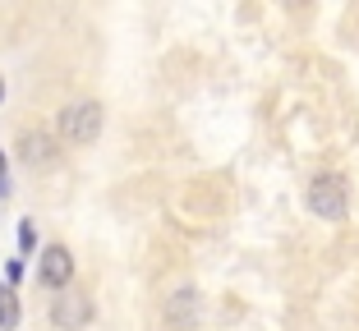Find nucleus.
<instances>
[{
	"mask_svg": "<svg viewBox=\"0 0 359 331\" xmlns=\"http://www.w3.org/2000/svg\"><path fill=\"white\" fill-rule=\"evenodd\" d=\"M60 134L69 143H79V148L97 143V134H102V106H97V101H74V106H65L60 111Z\"/></svg>",
	"mask_w": 359,
	"mask_h": 331,
	"instance_id": "nucleus-1",
	"label": "nucleus"
},
{
	"mask_svg": "<svg viewBox=\"0 0 359 331\" xmlns=\"http://www.w3.org/2000/svg\"><path fill=\"white\" fill-rule=\"evenodd\" d=\"M51 322H55L60 331H83L88 322H93V300H88L83 290H65V295H55Z\"/></svg>",
	"mask_w": 359,
	"mask_h": 331,
	"instance_id": "nucleus-3",
	"label": "nucleus"
},
{
	"mask_svg": "<svg viewBox=\"0 0 359 331\" xmlns=\"http://www.w3.org/2000/svg\"><path fill=\"white\" fill-rule=\"evenodd\" d=\"M37 276H42V286H51V290H69V276H74V258H69V248H65V244L46 248Z\"/></svg>",
	"mask_w": 359,
	"mask_h": 331,
	"instance_id": "nucleus-4",
	"label": "nucleus"
},
{
	"mask_svg": "<svg viewBox=\"0 0 359 331\" xmlns=\"http://www.w3.org/2000/svg\"><path fill=\"white\" fill-rule=\"evenodd\" d=\"M189 309H198V295H194V290H180L175 304H170V318H184Z\"/></svg>",
	"mask_w": 359,
	"mask_h": 331,
	"instance_id": "nucleus-7",
	"label": "nucleus"
},
{
	"mask_svg": "<svg viewBox=\"0 0 359 331\" xmlns=\"http://www.w3.org/2000/svg\"><path fill=\"white\" fill-rule=\"evenodd\" d=\"M0 327L5 331L19 327V295H14V286H0Z\"/></svg>",
	"mask_w": 359,
	"mask_h": 331,
	"instance_id": "nucleus-6",
	"label": "nucleus"
},
{
	"mask_svg": "<svg viewBox=\"0 0 359 331\" xmlns=\"http://www.w3.org/2000/svg\"><path fill=\"white\" fill-rule=\"evenodd\" d=\"M309 207H313L323 221H341L346 216V180L341 175H318L309 184Z\"/></svg>",
	"mask_w": 359,
	"mask_h": 331,
	"instance_id": "nucleus-2",
	"label": "nucleus"
},
{
	"mask_svg": "<svg viewBox=\"0 0 359 331\" xmlns=\"http://www.w3.org/2000/svg\"><path fill=\"white\" fill-rule=\"evenodd\" d=\"M19 157L28 161V166H51L55 161V139L42 134V129H28V134L19 139Z\"/></svg>",
	"mask_w": 359,
	"mask_h": 331,
	"instance_id": "nucleus-5",
	"label": "nucleus"
},
{
	"mask_svg": "<svg viewBox=\"0 0 359 331\" xmlns=\"http://www.w3.org/2000/svg\"><path fill=\"white\" fill-rule=\"evenodd\" d=\"M10 193V175H5V157H0V198Z\"/></svg>",
	"mask_w": 359,
	"mask_h": 331,
	"instance_id": "nucleus-8",
	"label": "nucleus"
}]
</instances>
